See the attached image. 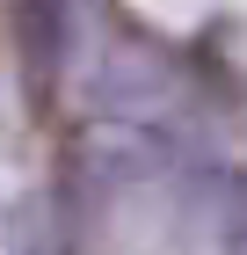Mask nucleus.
<instances>
[{
    "label": "nucleus",
    "mask_w": 247,
    "mask_h": 255,
    "mask_svg": "<svg viewBox=\"0 0 247 255\" xmlns=\"http://www.w3.org/2000/svg\"><path fill=\"white\" fill-rule=\"evenodd\" d=\"M7 29H15L29 95H51V73L66 59V0H7Z\"/></svg>",
    "instance_id": "nucleus-1"
}]
</instances>
